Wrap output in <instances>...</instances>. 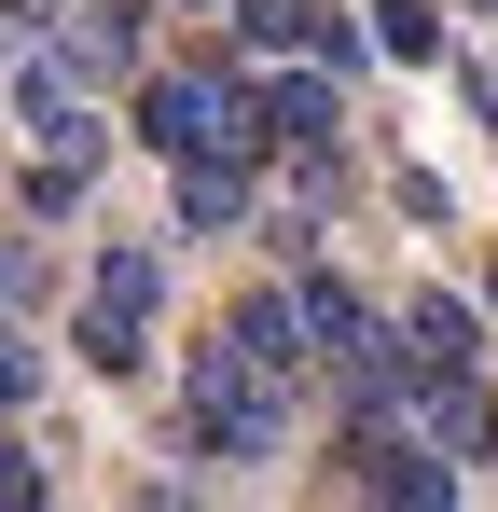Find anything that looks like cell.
Segmentation results:
<instances>
[{"label":"cell","instance_id":"8fae6325","mask_svg":"<svg viewBox=\"0 0 498 512\" xmlns=\"http://www.w3.org/2000/svg\"><path fill=\"white\" fill-rule=\"evenodd\" d=\"M83 180H97L83 153H42V167H28V222H70V208H83Z\"/></svg>","mask_w":498,"mask_h":512},{"label":"cell","instance_id":"9c48e42d","mask_svg":"<svg viewBox=\"0 0 498 512\" xmlns=\"http://www.w3.org/2000/svg\"><path fill=\"white\" fill-rule=\"evenodd\" d=\"M263 111H277V139H346V97H332V56H305L291 84H263Z\"/></svg>","mask_w":498,"mask_h":512},{"label":"cell","instance_id":"6da1fadb","mask_svg":"<svg viewBox=\"0 0 498 512\" xmlns=\"http://www.w3.org/2000/svg\"><path fill=\"white\" fill-rule=\"evenodd\" d=\"M166 443H180V457H222V471L291 443V388L236 346V319H222L208 346H180V429H166Z\"/></svg>","mask_w":498,"mask_h":512},{"label":"cell","instance_id":"8992f818","mask_svg":"<svg viewBox=\"0 0 498 512\" xmlns=\"http://www.w3.org/2000/svg\"><path fill=\"white\" fill-rule=\"evenodd\" d=\"M415 429H429L443 457H498V388L485 374H429V388H415Z\"/></svg>","mask_w":498,"mask_h":512},{"label":"cell","instance_id":"e0dca14e","mask_svg":"<svg viewBox=\"0 0 498 512\" xmlns=\"http://www.w3.org/2000/svg\"><path fill=\"white\" fill-rule=\"evenodd\" d=\"M180 14H208V0H180Z\"/></svg>","mask_w":498,"mask_h":512},{"label":"cell","instance_id":"9a60e30c","mask_svg":"<svg viewBox=\"0 0 498 512\" xmlns=\"http://www.w3.org/2000/svg\"><path fill=\"white\" fill-rule=\"evenodd\" d=\"M14 291H28V263H14V250H0V305H14Z\"/></svg>","mask_w":498,"mask_h":512},{"label":"cell","instance_id":"2e32d148","mask_svg":"<svg viewBox=\"0 0 498 512\" xmlns=\"http://www.w3.org/2000/svg\"><path fill=\"white\" fill-rule=\"evenodd\" d=\"M485 305H498V263H485Z\"/></svg>","mask_w":498,"mask_h":512},{"label":"cell","instance_id":"7a4b0ae2","mask_svg":"<svg viewBox=\"0 0 498 512\" xmlns=\"http://www.w3.org/2000/svg\"><path fill=\"white\" fill-rule=\"evenodd\" d=\"M139 139H153L166 167H180V153L263 167V153H277V111H263V84L208 70V56H180V70H153V84H139Z\"/></svg>","mask_w":498,"mask_h":512},{"label":"cell","instance_id":"3957f363","mask_svg":"<svg viewBox=\"0 0 498 512\" xmlns=\"http://www.w3.org/2000/svg\"><path fill=\"white\" fill-rule=\"evenodd\" d=\"M153 305H166V250L153 236H111L97 250V277H83V374H139L153 360Z\"/></svg>","mask_w":498,"mask_h":512},{"label":"cell","instance_id":"4fadbf2b","mask_svg":"<svg viewBox=\"0 0 498 512\" xmlns=\"http://www.w3.org/2000/svg\"><path fill=\"white\" fill-rule=\"evenodd\" d=\"M28 388H42V360H28V346L0 333V416H14V402H28Z\"/></svg>","mask_w":498,"mask_h":512},{"label":"cell","instance_id":"7c38bea8","mask_svg":"<svg viewBox=\"0 0 498 512\" xmlns=\"http://www.w3.org/2000/svg\"><path fill=\"white\" fill-rule=\"evenodd\" d=\"M0 512H42V457L28 443H0Z\"/></svg>","mask_w":498,"mask_h":512},{"label":"cell","instance_id":"52a82bcc","mask_svg":"<svg viewBox=\"0 0 498 512\" xmlns=\"http://www.w3.org/2000/svg\"><path fill=\"white\" fill-rule=\"evenodd\" d=\"M236 28H249V42H277V56H332V70L360 56V28H346L332 0H236Z\"/></svg>","mask_w":498,"mask_h":512},{"label":"cell","instance_id":"5bb4252c","mask_svg":"<svg viewBox=\"0 0 498 512\" xmlns=\"http://www.w3.org/2000/svg\"><path fill=\"white\" fill-rule=\"evenodd\" d=\"M0 14H14V28H56V14H70V0H0Z\"/></svg>","mask_w":498,"mask_h":512},{"label":"cell","instance_id":"30bf717a","mask_svg":"<svg viewBox=\"0 0 498 512\" xmlns=\"http://www.w3.org/2000/svg\"><path fill=\"white\" fill-rule=\"evenodd\" d=\"M374 42H388L402 70H429V56H443V14H429V0H374Z\"/></svg>","mask_w":498,"mask_h":512},{"label":"cell","instance_id":"277c9868","mask_svg":"<svg viewBox=\"0 0 498 512\" xmlns=\"http://www.w3.org/2000/svg\"><path fill=\"white\" fill-rule=\"evenodd\" d=\"M139 42H153V0H70V14H56L70 84H125V70H139Z\"/></svg>","mask_w":498,"mask_h":512},{"label":"cell","instance_id":"ba28073f","mask_svg":"<svg viewBox=\"0 0 498 512\" xmlns=\"http://www.w3.org/2000/svg\"><path fill=\"white\" fill-rule=\"evenodd\" d=\"M388 333H402L415 388H429V374H471V305H457V291H402V319H388Z\"/></svg>","mask_w":498,"mask_h":512},{"label":"cell","instance_id":"5b68a950","mask_svg":"<svg viewBox=\"0 0 498 512\" xmlns=\"http://www.w3.org/2000/svg\"><path fill=\"white\" fill-rule=\"evenodd\" d=\"M236 222H249V167H222V153L166 167V236H236Z\"/></svg>","mask_w":498,"mask_h":512}]
</instances>
